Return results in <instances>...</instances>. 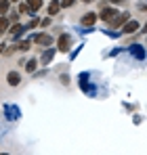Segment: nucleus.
Returning <instances> with one entry per match:
<instances>
[{"mask_svg":"<svg viewBox=\"0 0 147 155\" xmlns=\"http://www.w3.org/2000/svg\"><path fill=\"white\" fill-rule=\"evenodd\" d=\"M118 13H120V11H118V8H116L114 4H109V6H105V8H101L97 15H99V19H101V21L109 23V21H111V19H114V17H116Z\"/></svg>","mask_w":147,"mask_h":155,"instance_id":"nucleus-1","label":"nucleus"},{"mask_svg":"<svg viewBox=\"0 0 147 155\" xmlns=\"http://www.w3.org/2000/svg\"><path fill=\"white\" fill-rule=\"evenodd\" d=\"M32 42H36V44L42 46V48H46V46H53V36L40 31V34H34V36H32Z\"/></svg>","mask_w":147,"mask_h":155,"instance_id":"nucleus-2","label":"nucleus"},{"mask_svg":"<svg viewBox=\"0 0 147 155\" xmlns=\"http://www.w3.org/2000/svg\"><path fill=\"white\" fill-rule=\"evenodd\" d=\"M141 29V23L137 21V19H128L122 27H120V31H122V36H132V34H137Z\"/></svg>","mask_w":147,"mask_h":155,"instance_id":"nucleus-3","label":"nucleus"},{"mask_svg":"<svg viewBox=\"0 0 147 155\" xmlns=\"http://www.w3.org/2000/svg\"><path fill=\"white\" fill-rule=\"evenodd\" d=\"M128 54H132L137 61H145L147 51H145V46H141V44H130L128 46Z\"/></svg>","mask_w":147,"mask_h":155,"instance_id":"nucleus-4","label":"nucleus"},{"mask_svg":"<svg viewBox=\"0 0 147 155\" xmlns=\"http://www.w3.org/2000/svg\"><path fill=\"white\" fill-rule=\"evenodd\" d=\"M72 42H74V40H72L70 34H61L59 40H57V48H59L61 52H67L70 48H72Z\"/></svg>","mask_w":147,"mask_h":155,"instance_id":"nucleus-5","label":"nucleus"},{"mask_svg":"<svg viewBox=\"0 0 147 155\" xmlns=\"http://www.w3.org/2000/svg\"><path fill=\"white\" fill-rule=\"evenodd\" d=\"M128 19H130V15H128V13H118V15H116V17H114L107 25L111 27V29H118V27H122Z\"/></svg>","mask_w":147,"mask_h":155,"instance_id":"nucleus-6","label":"nucleus"},{"mask_svg":"<svg viewBox=\"0 0 147 155\" xmlns=\"http://www.w3.org/2000/svg\"><path fill=\"white\" fill-rule=\"evenodd\" d=\"M97 19H99V15H97V13L88 11V13H84V15H82V19H80V25H84V27H95Z\"/></svg>","mask_w":147,"mask_h":155,"instance_id":"nucleus-7","label":"nucleus"},{"mask_svg":"<svg viewBox=\"0 0 147 155\" xmlns=\"http://www.w3.org/2000/svg\"><path fill=\"white\" fill-rule=\"evenodd\" d=\"M55 48H53V46H46V48H44V51H42V54H40V61H38V63H40V65H42V67H46V65H49L50 61H53V57H55Z\"/></svg>","mask_w":147,"mask_h":155,"instance_id":"nucleus-8","label":"nucleus"},{"mask_svg":"<svg viewBox=\"0 0 147 155\" xmlns=\"http://www.w3.org/2000/svg\"><path fill=\"white\" fill-rule=\"evenodd\" d=\"M23 31H25V25H21V23L17 21V23H11V25H9V31H6V34H11V38L17 40L19 36H23Z\"/></svg>","mask_w":147,"mask_h":155,"instance_id":"nucleus-9","label":"nucleus"},{"mask_svg":"<svg viewBox=\"0 0 147 155\" xmlns=\"http://www.w3.org/2000/svg\"><path fill=\"white\" fill-rule=\"evenodd\" d=\"M4 113H6V120H19V107L17 105H4Z\"/></svg>","mask_w":147,"mask_h":155,"instance_id":"nucleus-10","label":"nucleus"},{"mask_svg":"<svg viewBox=\"0 0 147 155\" xmlns=\"http://www.w3.org/2000/svg\"><path fill=\"white\" fill-rule=\"evenodd\" d=\"M6 84H9V86H13V88H15V86H19V84H21V74H19V71H15V69H13V71H9V74H6Z\"/></svg>","mask_w":147,"mask_h":155,"instance_id":"nucleus-11","label":"nucleus"},{"mask_svg":"<svg viewBox=\"0 0 147 155\" xmlns=\"http://www.w3.org/2000/svg\"><path fill=\"white\" fill-rule=\"evenodd\" d=\"M46 13H49V17H57L61 13V0H50L46 6Z\"/></svg>","mask_w":147,"mask_h":155,"instance_id":"nucleus-12","label":"nucleus"},{"mask_svg":"<svg viewBox=\"0 0 147 155\" xmlns=\"http://www.w3.org/2000/svg\"><path fill=\"white\" fill-rule=\"evenodd\" d=\"M80 86H82V90H84L88 97H95V94H97V86H95V84H88V80L80 82Z\"/></svg>","mask_w":147,"mask_h":155,"instance_id":"nucleus-13","label":"nucleus"},{"mask_svg":"<svg viewBox=\"0 0 147 155\" xmlns=\"http://www.w3.org/2000/svg\"><path fill=\"white\" fill-rule=\"evenodd\" d=\"M17 13H19V15H29V17H34V15H36V13H32V8H29L27 0H21V2H19V6H17Z\"/></svg>","mask_w":147,"mask_h":155,"instance_id":"nucleus-14","label":"nucleus"},{"mask_svg":"<svg viewBox=\"0 0 147 155\" xmlns=\"http://www.w3.org/2000/svg\"><path fill=\"white\" fill-rule=\"evenodd\" d=\"M29 48H32V36H29V38H25V40H21V42L17 44V51H21V52L29 51Z\"/></svg>","mask_w":147,"mask_h":155,"instance_id":"nucleus-15","label":"nucleus"},{"mask_svg":"<svg viewBox=\"0 0 147 155\" xmlns=\"http://www.w3.org/2000/svg\"><path fill=\"white\" fill-rule=\"evenodd\" d=\"M9 25H11V23H9V19H6V15H2V17H0V36L9 31Z\"/></svg>","mask_w":147,"mask_h":155,"instance_id":"nucleus-16","label":"nucleus"},{"mask_svg":"<svg viewBox=\"0 0 147 155\" xmlns=\"http://www.w3.org/2000/svg\"><path fill=\"white\" fill-rule=\"evenodd\" d=\"M42 2H44V0H27V4H29L32 13H38V11H40V6H42Z\"/></svg>","mask_w":147,"mask_h":155,"instance_id":"nucleus-17","label":"nucleus"},{"mask_svg":"<svg viewBox=\"0 0 147 155\" xmlns=\"http://www.w3.org/2000/svg\"><path fill=\"white\" fill-rule=\"evenodd\" d=\"M36 65H38V61H36V59H29V61L25 63V71H27V74H34V71H36Z\"/></svg>","mask_w":147,"mask_h":155,"instance_id":"nucleus-18","label":"nucleus"},{"mask_svg":"<svg viewBox=\"0 0 147 155\" xmlns=\"http://www.w3.org/2000/svg\"><path fill=\"white\" fill-rule=\"evenodd\" d=\"M6 19H9V23H17V21H19V13H17V11H11V13L6 15Z\"/></svg>","mask_w":147,"mask_h":155,"instance_id":"nucleus-19","label":"nucleus"},{"mask_svg":"<svg viewBox=\"0 0 147 155\" xmlns=\"http://www.w3.org/2000/svg\"><path fill=\"white\" fill-rule=\"evenodd\" d=\"M38 25H40V19H36V15H34V17H32V21L25 25V29H34V27H38Z\"/></svg>","mask_w":147,"mask_h":155,"instance_id":"nucleus-20","label":"nucleus"},{"mask_svg":"<svg viewBox=\"0 0 147 155\" xmlns=\"http://www.w3.org/2000/svg\"><path fill=\"white\" fill-rule=\"evenodd\" d=\"M9 11H11V2H2L0 4V15H9Z\"/></svg>","mask_w":147,"mask_h":155,"instance_id":"nucleus-21","label":"nucleus"},{"mask_svg":"<svg viewBox=\"0 0 147 155\" xmlns=\"http://www.w3.org/2000/svg\"><path fill=\"white\" fill-rule=\"evenodd\" d=\"M76 4V0H61V8H70Z\"/></svg>","mask_w":147,"mask_h":155,"instance_id":"nucleus-22","label":"nucleus"},{"mask_svg":"<svg viewBox=\"0 0 147 155\" xmlns=\"http://www.w3.org/2000/svg\"><path fill=\"white\" fill-rule=\"evenodd\" d=\"M50 19H53V17H46V19H40V27H49V25H50Z\"/></svg>","mask_w":147,"mask_h":155,"instance_id":"nucleus-23","label":"nucleus"},{"mask_svg":"<svg viewBox=\"0 0 147 155\" xmlns=\"http://www.w3.org/2000/svg\"><path fill=\"white\" fill-rule=\"evenodd\" d=\"M61 82L67 86V84H70V76H67V74H63V76H61Z\"/></svg>","mask_w":147,"mask_h":155,"instance_id":"nucleus-24","label":"nucleus"},{"mask_svg":"<svg viewBox=\"0 0 147 155\" xmlns=\"http://www.w3.org/2000/svg\"><path fill=\"white\" fill-rule=\"evenodd\" d=\"M137 8H139V11H147V2H139Z\"/></svg>","mask_w":147,"mask_h":155,"instance_id":"nucleus-25","label":"nucleus"},{"mask_svg":"<svg viewBox=\"0 0 147 155\" xmlns=\"http://www.w3.org/2000/svg\"><path fill=\"white\" fill-rule=\"evenodd\" d=\"M82 51V44H80V46H78V48H76V51H72V59H76V57H78V52Z\"/></svg>","mask_w":147,"mask_h":155,"instance_id":"nucleus-26","label":"nucleus"},{"mask_svg":"<svg viewBox=\"0 0 147 155\" xmlns=\"http://www.w3.org/2000/svg\"><path fill=\"white\" fill-rule=\"evenodd\" d=\"M107 2H109V4H114V6H116V4H124V2H126V0H107Z\"/></svg>","mask_w":147,"mask_h":155,"instance_id":"nucleus-27","label":"nucleus"},{"mask_svg":"<svg viewBox=\"0 0 147 155\" xmlns=\"http://www.w3.org/2000/svg\"><path fill=\"white\" fill-rule=\"evenodd\" d=\"M141 31H143V34H147V23H145L143 27H141Z\"/></svg>","mask_w":147,"mask_h":155,"instance_id":"nucleus-28","label":"nucleus"},{"mask_svg":"<svg viewBox=\"0 0 147 155\" xmlns=\"http://www.w3.org/2000/svg\"><path fill=\"white\" fill-rule=\"evenodd\" d=\"M80 2H84V4H91V2H95V0H80Z\"/></svg>","mask_w":147,"mask_h":155,"instance_id":"nucleus-29","label":"nucleus"},{"mask_svg":"<svg viewBox=\"0 0 147 155\" xmlns=\"http://www.w3.org/2000/svg\"><path fill=\"white\" fill-rule=\"evenodd\" d=\"M9 2H11V4H13V2H21V0H9Z\"/></svg>","mask_w":147,"mask_h":155,"instance_id":"nucleus-30","label":"nucleus"},{"mask_svg":"<svg viewBox=\"0 0 147 155\" xmlns=\"http://www.w3.org/2000/svg\"><path fill=\"white\" fill-rule=\"evenodd\" d=\"M2 51H4V44H0V52H2Z\"/></svg>","mask_w":147,"mask_h":155,"instance_id":"nucleus-31","label":"nucleus"}]
</instances>
